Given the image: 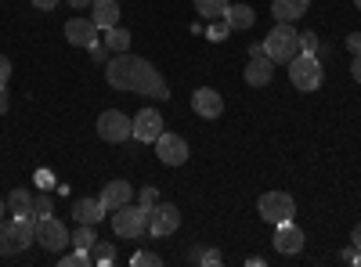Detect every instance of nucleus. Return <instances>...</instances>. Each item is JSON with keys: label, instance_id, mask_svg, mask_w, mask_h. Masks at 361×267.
Segmentation results:
<instances>
[{"label": "nucleus", "instance_id": "f257e3e1", "mask_svg": "<svg viewBox=\"0 0 361 267\" xmlns=\"http://www.w3.org/2000/svg\"><path fill=\"white\" fill-rule=\"evenodd\" d=\"M105 80L116 91H130V94H141V98H156V101L170 98V87H166L163 73L152 62H145L137 54H127V51L105 62Z\"/></svg>", "mask_w": 361, "mask_h": 267}, {"label": "nucleus", "instance_id": "f03ea898", "mask_svg": "<svg viewBox=\"0 0 361 267\" xmlns=\"http://www.w3.org/2000/svg\"><path fill=\"white\" fill-rule=\"evenodd\" d=\"M33 242H37V221H29V217L0 221V256H15Z\"/></svg>", "mask_w": 361, "mask_h": 267}, {"label": "nucleus", "instance_id": "7ed1b4c3", "mask_svg": "<svg viewBox=\"0 0 361 267\" xmlns=\"http://www.w3.org/2000/svg\"><path fill=\"white\" fill-rule=\"evenodd\" d=\"M264 54L271 58V62H282V66H289L300 54V33L293 29V22H279L275 29H271L267 40H264Z\"/></svg>", "mask_w": 361, "mask_h": 267}, {"label": "nucleus", "instance_id": "20e7f679", "mask_svg": "<svg viewBox=\"0 0 361 267\" xmlns=\"http://www.w3.org/2000/svg\"><path fill=\"white\" fill-rule=\"evenodd\" d=\"M112 231L119 239H141V235H148V206L127 202L119 210H112Z\"/></svg>", "mask_w": 361, "mask_h": 267}, {"label": "nucleus", "instance_id": "39448f33", "mask_svg": "<svg viewBox=\"0 0 361 267\" xmlns=\"http://www.w3.org/2000/svg\"><path fill=\"white\" fill-rule=\"evenodd\" d=\"M322 76L325 73H322V58L318 54H304V51H300L289 62V80H293L296 91H318Z\"/></svg>", "mask_w": 361, "mask_h": 267}, {"label": "nucleus", "instance_id": "423d86ee", "mask_svg": "<svg viewBox=\"0 0 361 267\" xmlns=\"http://www.w3.org/2000/svg\"><path fill=\"white\" fill-rule=\"evenodd\" d=\"M98 137L109 141V144H123L127 137H134V120L123 116L119 108H105L98 116Z\"/></svg>", "mask_w": 361, "mask_h": 267}, {"label": "nucleus", "instance_id": "0eeeda50", "mask_svg": "<svg viewBox=\"0 0 361 267\" xmlns=\"http://www.w3.org/2000/svg\"><path fill=\"white\" fill-rule=\"evenodd\" d=\"M257 210H260V217H264L267 224H282V221H293L296 202H293L289 192H267V195H260Z\"/></svg>", "mask_w": 361, "mask_h": 267}, {"label": "nucleus", "instance_id": "6e6552de", "mask_svg": "<svg viewBox=\"0 0 361 267\" xmlns=\"http://www.w3.org/2000/svg\"><path fill=\"white\" fill-rule=\"evenodd\" d=\"M177 228H180V210L173 202L148 206V235H152V239H166V235H173Z\"/></svg>", "mask_w": 361, "mask_h": 267}, {"label": "nucleus", "instance_id": "1a4fd4ad", "mask_svg": "<svg viewBox=\"0 0 361 267\" xmlns=\"http://www.w3.org/2000/svg\"><path fill=\"white\" fill-rule=\"evenodd\" d=\"M37 242H40L47 253H62V249L73 242V235L66 231V224H62V221L44 217V221H37Z\"/></svg>", "mask_w": 361, "mask_h": 267}, {"label": "nucleus", "instance_id": "9d476101", "mask_svg": "<svg viewBox=\"0 0 361 267\" xmlns=\"http://www.w3.org/2000/svg\"><path fill=\"white\" fill-rule=\"evenodd\" d=\"M156 156H159V163H166V166H180V163H188V141L180 137V134L163 130V134L156 137Z\"/></svg>", "mask_w": 361, "mask_h": 267}, {"label": "nucleus", "instance_id": "9b49d317", "mask_svg": "<svg viewBox=\"0 0 361 267\" xmlns=\"http://www.w3.org/2000/svg\"><path fill=\"white\" fill-rule=\"evenodd\" d=\"M159 134H163V112L159 108H141L134 116V137L145 141V144H152Z\"/></svg>", "mask_w": 361, "mask_h": 267}, {"label": "nucleus", "instance_id": "f8f14e48", "mask_svg": "<svg viewBox=\"0 0 361 267\" xmlns=\"http://www.w3.org/2000/svg\"><path fill=\"white\" fill-rule=\"evenodd\" d=\"M192 108L202 116V120H221V112H224V98L214 91V87H199V91L192 94Z\"/></svg>", "mask_w": 361, "mask_h": 267}, {"label": "nucleus", "instance_id": "ddd939ff", "mask_svg": "<svg viewBox=\"0 0 361 267\" xmlns=\"http://www.w3.org/2000/svg\"><path fill=\"white\" fill-rule=\"evenodd\" d=\"M66 40L76 44V47H90V44L98 40L94 18H69V22H66Z\"/></svg>", "mask_w": 361, "mask_h": 267}, {"label": "nucleus", "instance_id": "4468645a", "mask_svg": "<svg viewBox=\"0 0 361 267\" xmlns=\"http://www.w3.org/2000/svg\"><path fill=\"white\" fill-rule=\"evenodd\" d=\"M275 249L279 253H300L304 249V231H300L293 221L275 224Z\"/></svg>", "mask_w": 361, "mask_h": 267}, {"label": "nucleus", "instance_id": "2eb2a0df", "mask_svg": "<svg viewBox=\"0 0 361 267\" xmlns=\"http://www.w3.org/2000/svg\"><path fill=\"white\" fill-rule=\"evenodd\" d=\"M102 206L112 213V210H119V206H127V202H134V188L127 185V181H109L105 188H102Z\"/></svg>", "mask_w": 361, "mask_h": 267}, {"label": "nucleus", "instance_id": "dca6fc26", "mask_svg": "<svg viewBox=\"0 0 361 267\" xmlns=\"http://www.w3.org/2000/svg\"><path fill=\"white\" fill-rule=\"evenodd\" d=\"M271 66H275V62H271V58L267 54H257V58H250V66H246V83L250 87H267L271 83V76H275V69H271Z\"/></svg>", "mask_w": 361, "mask_h": 267}, {"label": "nucleus", "instance_id": "f3484780", "mask_svg": "<svg viewBox=\"0 0 361 267\" xmlns=\"http://www.w3.org/2000/svg\"><path fill=\"white\" fill-rule=\"evenodd\" d=\"M73 217H76L80 224H98V221L105 217V206H102V199L83 195V199H76V202H73Z\"/></svg>", "mask_w": 361, "mask_h": 267}, {"label": "nucleus", "instance_id": "a211bd4d", "mask_svg": "<svg viewBox=\"0 0 361 267\" xmlns=\"http://www.w3.org/2000/svg\"><path fill=\"white\" fill-rule=\"evenodd\" d=\"M311 8V0H271V15H275L279 22H296L304 18Z\"/></svg>", "mask_w": 361, "mask_h": 267}, {"label": "nucleus", "instance_id": "6ab92c4d", "mask_svg": "<svg viewBox=\"0 0 361 267\" xmlns=\"http://www.w3.org/2000/svg\"><path fill=\"white\" fill-rule=\"evenodd\" d=\"M90 8H94V15H90V18H94L98 29H112V25H119V0H94Z\"/></svg>", "mask_w": 361, "mask_h": 267}, {"label": "nucleus", "instance_id": "aec40b11", "mask_svg": "<svg viewBox=\"0 0 361 267\" xmlns=\"http://www.w3.org/2000/svg\"><path fill=\"white\" fill-rule=\"evenodd\" d=\"M33 192L29 188H15L11 195H8V213H15V217H29L33 221Z\"/></svg>", "mask_w": 361, "mask_h": 267}, {"label": "nucleus", "instance_id": "412c9836", "mask_svg": "<svg viewBox=\"0 0 361 267\" xmlns=\"http://www.w3.org/2000/svg\"><path fill=\"white\" fill-rule=\"evenodd\" d=\"M224 18H228V25H231V33H235V29H250V25L257 22V15H253L250 4H228Z\"/></svg>", "mask_w": 361, "mask_h": 267}, {"label": "nucleus", "instance_id": "4be33fe9", "mask_svg": "<svg viewBox=\"0 0 361 267\" xmlns=\"http://www.w3.org/2000/svg\"><path fill=\"white\" fill-rule=\"evenodd\" d=\"M105 44H109L112 54H123L130 47V33H127V29H119V25H112V29H105Z\"/></svg>", "mask_w": 361, "mask_h": 267}, {"label": "nucleus", "instance_id": "5701e85b", "mask_svg": "<svg viewBox=\"0 0 361 267\" xmlns=\"http://www.w3.org/2000/svg\"><path fill=\"white\" fill-rule=\"evenodd\" d=\"M195 11L202 15V18H224V11H228V0H195Z\"/></svg>", "mask_w": 361, "mask_h": 267}, {"label": "nucleus", "instance_id": "b1692460", "mask_svg": "<svg viewBox=\"0 0 361 267\" xmlns=\"http://www.w3.org/2000/svg\"><path fill=\"white\" fill-rule=\"evenodd\" d=\"M98 242V235H94V224H80L76 231H73V246L76 249H87L90 253V246Z\"/></svg>", "mask_w": 361, "mask_h": 267}, {"label": "nucleus", "instance_id": "393cba45", "mask_svg": "<svg viewBox=\"0 0 361 267\" xmlns=\"http://www.w3.org/2000/svg\"><path fill=\"white\" fill-rule=\"evenodd\" d=\"M90 260H94V263H112L116 260V249L109 242H94V246H90Z\"/></svg>", "mask_w": 361, "mask_h": 267}, {"label": "nucleus", "instance_id": "a878e982", "mask_svg": "<svg viewBox=\"0 0 361 267\" xmlns=\"http://www.w3.org/2000/svg\"><path fill=\"white\" fill-rule=\"evenodd\" d=\"M90 263H94V260H90L87 249H73V253L62 256V267H90Z\"/></svg>", "mask_w": 361, "mask_h": 267}, {"label": "nucleus", "instance_id": "bb28decb", "mask_svg": "<svg viewBox=\"0 0 361 267\" xmlns=\"http://www.w3.org/2000/svg\"><path fill=\"white\" fill-rule=\"evenodd\" d=\"M134 267H159L163 263V256L159 253H148V249H141V253H134V260H130Z\"/></svg>", "mask_w": 361, "mask_h": 267}, {"label": "nucleus", "instance_id": "cd10ccee", "mask_svg": "<svg viewBox=\"0 0 361 267\" xmlns=\"http://www.w3.org/2000/svg\"><path fill=\"white\" fill-rule=\"evenodd\" d=\"M228 33H231V25H228V18H214V25L206 29V37H209V40H224Z\"/></svg>", "mask_w": 361, "mask_h": 267}, {"label": "nucleus", "instance_id": "c85d7f7f", "mask_svg": "<svg viewBox=\"0 0 361 267\" xmlns=\"http://www.w3.org/2000/svg\"><path fill=\"white\" fill-rule=\"evenodd\" d=\"M300 51H304V54H322V44H318V37L311 33V29H307V33H300Z\"/></svg>", "mask_w": 361, "mask_h": 267}, {"label": "nucleus", "instance_id": "c756f323", "mask_svg": "<svg viewBox=\"0 0 361 267\" xmlns=\"http://www.w3.org/2000/svg\"><path fill=\"white\" fill-rule=\"evenodd\" d=\"M44 217H54V213H51V199H47V195H37V202H33V221H44Z\"/></svg>", "mask_w": 361, "mask_h": 267}, {"label": "nucleus", "instance_id": "7c9ffc66", "mask_svg": "<svg viewBox=\"0 0 361 267\" xmlns=\"http://www.w3.org/2000/svg\"><path fill=\"white\" fill-rule=\"evenodd\" d=\"M87 51H90V58H94V62H109V54H112V51H109V44H102V40H94Z\"/></svg>", "mask_w": 361, "mask_h": 267}, {"label": "nucleus", "instance_id": "2f4dec72", "mask_svg": "<svg viewBox=\"0 0 361 267\" xmlns=\"http://www.w3.org/2000/svg\"><path fill=\"white\" fill-rule=\"evenodd\" d=\"M137 202H141V206H156V202H159V192H156V185L141 188V192H137Z\"/></svg>", "mask_w": 361, "mask_h": 267}, {"label": "nucleus", "instance_id": "473e14b6", "mask_svg": "<svg viewBox=\"0 0 361 267\" xmlns=\"http://www.w3.org/2000/svg\"><path fill=\"white\" fill-rule=\"evenodd\" d=\"M8 76H11V62L8 54H0V87H8Z\"/></svg>", "mask_w": 361, "mask_h": 267}, {"label": "nucleus", "instance_id": "72a5a7b5", "mask_svg": "<svg viewBox=\"0 0 361 267\" xmlns=\"http://www.w3.org/2000/svg\"><path fill=\"white\" fill-rule=\"evenodd\" d=\"M199 260H202V263H209V267H217V263H221V253H217V249H206Z\"/></svg>", "mask_w": 361, "mask_h": 267}, {"label": "nucleus", "instance_id": "f704fd0d", "mask_svg": "<svg viewBox=\"0 0 361 267\" xmlns=\"http://www.w3.org/2000/svg\"><path fill=\"white\" fill-rule=\"evenodd\" d=\"M347 51H350V54H361V33H350V37H347Z\"/></svg>", "mask_w": 361, "mask_h": 267}, {"label": "nucleus", "instance_id": "c9c22d12", "mask_svg": "<svg viewBox=\"0 0 361 267\" xmlns=\"http://www.w3.org/2000/svg\"><path fill=\"white\" fill-rule=\"evenodd\" d=\"M33 8H37V11H54L58 0H33Z\"/></svg>", "mask_w": 361, "mask_h": 267}, {"label": "nucleus", "instance_id": "e433bc0d", "mask_svg": "<svg viewBox=\"0 0 361 267\" xmlns=\"http://www.w3.org/2000/svg\"><path fill=\"white\" fill-rule=\"evenodd\" d=\"M350 76L361 83V54H354V62H350Z\"/></svg>", "mask_w": 361, "mask_h": 267}, {"label": "nucleus", "instance_id": "4c0bfd02", "mask_svg": "<svg viewBox=\"0 0 361 267\" xmlns=\"http://www.w3.org/2000/svg\"><path fill=\"white\" fill-rule=\"evenodd\" d=\"M8 105H11V98H8V87H0V116L8 112Z\"/></svg>", "mask_w": 361, "mask_h": 267}, {"label": "nucleus", "instance_id": "58836bf2", "mask_svg": "<svg viewBox=\"0 0 361 267\" xmlns=\"http://www.w3.org/2000/svg\"><path fill=\"white\" fill-rule=\"evenodd\" d=\"M350 242H354V249L361 253V224H354V231H350Z\"/></svg>", "mask_w": 361, "mask_h": 267}, {"label": "nucleus", "instance_id": "ea45409f", "mask_svg": "<svg viewBox=\"0 0 361 267\" xmlns=\"http://www.w3.org/2000/svg\"><path fill=\"white\" fill-rule=\"evenodd\" d=\"M90 4H94V0H69V8H76V11H87Z\"/></svg>", "mask_w": 361, "mask_h": 267}, {"label": "nucleus", "instance_id": "a19ab883", "mask_svg": "<svg viewBox=\"0 0 361 267\" xmlns=\"http://www.w3.org/2000/svg\"><path fill=\"white\" fill-rule=\"evenodd\" d=\"M343 260H347V263H357V249H354V246H350V249H343Z\"/></svg>", "mask_w": 361, "mask_h": 267}, {"label": "nucleus", "instance_id": "79ce46f5", "mask_svg": "<svg viewBox=\"0 0 361 267\" xmlns=\"http://www.w3.org/2000/svg\"><path fill=\"white\" fill-rule=\"evenodd\" d=\"M4 213H8V202H0V221H4Z\"/></svg>", "mask_w": 361, "mask_h": 267}, {"label": "nucleus", "instance_id": "37998d69", "mask_svg": "<svg viewBox=\"0 0 361 267\" xmlns=\"http://www.w3.org/2000/svg\"><path fill=\"white\" fill-rule=\"evenodd\" d=\"M354 8H357V11H361V0H354Z\"/></svg>", "mask_w": 361, "mask_h": 267}, {"label": "nucleus", "instance_id": "c03bdc74", "mask_svg": "<svg viewBox=\"0 0 361 267\" xmlns=\"http://www.w3.org/2000/svg\"><path fill=\"white\" fill-rule=\"evenodd\" d=\"M357 263H361V253H357Z\"/></svg>", "mask_w": 361, "mask_h": 267}]
</instances>
